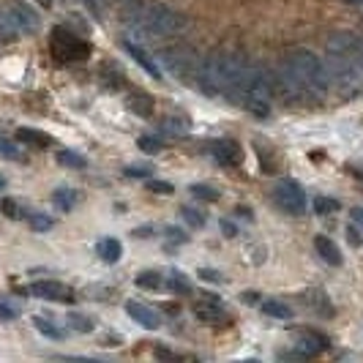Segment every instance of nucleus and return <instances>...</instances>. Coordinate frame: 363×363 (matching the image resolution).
Here are the masks:
<instances>
[{"label": "nucleus", "mask_w": 363, "mask_h": 363, "mask_svg": "<svg viewBox=\"0 0 363 363\" xmlns=\"http://www.w3.org/2000/svg\"><path fill=\"white\" fill-rule=\"evenodd\" d=\"M85 6H88V11H91L93 17H101V14H99V3H96V0H85Z\"/></svg>", "instance_id": "nucleus-45"}, {"label": "nucleus", "mask_w": 363, "mask_h": 363, "mask_svg": "<svg viewBox=\"0 0 363 363\" xmlns=\"http://www.w3.org/2000/svg\"><path fill=\"white\" fill-rule=\"evenodd\" d=\"M0 213L9 218H22L25 213H22V208H19L17 200H11V197H6V200L0 202Z\"/></svg>", "instance_id": "nucleus-33"}, {"label": "nucleus", "mask_w": 363, "mask_h": 363, "mask_svg": "<svg viewBox=\"0 0 363 363\" xmlns=\"http://www.w3.org/2000/svg\"><path fill=\"white\" fill-rule=\"evenodd\" d=\"M30 292L41 298V301H60V303H72L77 301L74 298V290L60 284V281H52V279H41V281H33L30 284Z\"/></svg>", "instance_id": "nucleus-9"}, {"label": "nucleus", "mask_w": 363, "mask_h": 363, "mask_svg": "<svg viewBox=\"0 0 363 363\" xmlns=\"http://www.w3.org/2000/svg\"><path fill=\"white\" fill-rule=\"evenodd\" d=\"M77 200H79V194L74 191L72 186H57L52 191V202L57 205V211H74V205H77Z\"/></svg>", "instance_id": "nucleus-19"}, {"label": "nucleus", "mask_w": 363, "mask_h": 363, "mask_svg": "<svg viewBox=\"0 0 363 363\" xmlns=\"http://www.w3.org/2000/svg\"><path fill=\"white\" fill-rule=\"evenodd\" d=\"M350 175H352V178H358V181L363 183V169H358V167H350Z\"/></svg>", "instance_id": "nucleus-47"}, {"label": "nucleus", "mask_w": 363, "mask_h": 363, "mask_svg": "<svg viewBox=\"0 0 363 363\" xmlns=\"http://www.w3.org/2000/svg\"><path fill=\"white\" fill-rule=\"evenodd\" d=\"M345 3H352V6H363V0H345Z\"/></svg>", "instance_id": "nucleus-49"}, {"label": "nucleus", "mask_w": 363, "mask_h": 363, "mask_svg": "<svg viewBox=\"0 0 363 363\" xmlns=\"http://www.w3.org/2000/svg\"><path fill=\"white\" fill-rule=\"evenodd\" d=\"M328 74L345 96L363 91V38L355 33H333L325 44Z\"/></svg>", "instance_id": "nucleus-3"}, {"label": "nucleus", "mask_w": 363, "mask_h": 363, "mask_svg": "<svg viewBox=\"0 0 363 363\" xmlns=\"http://www.w3.org/2000/svg\"><path fill=\"white\" fill-rule=\"evenodd\" d=\"M181 218L189 224V227H194V230L205 227V216H202L197 208H181Z\"/></svg>", "instance_id": "nucleus-30"}, {"label": "nucleus", "mask_w": 363, "mask_h": 363, "mask_svg": "<svg viewBox=\"0 0 363 363\" xmlns=\"http://www.w3.org/2000/svg\"><path fill=\"white\" fill-rule=\"evenodd\" d=\"M167 240H172V243H186V240H189V235H186V233H181L178 227H167Z\"/></svg>", "instance_id": "nucleus-41"}, {"label": "nucleus", "mask_w": 363, "mask_h": 363, "mask_svg": "<svg viewBox=\"0 0 363 363\" xmlns=\"http://www.w3.org/2000/svg\"><path fill=\"white\" fill-rule=\"evenodd\" d=\"M126 107L140 118H150L153 115V96L145 91H131L126 99Z\"/></svg>", "instance_id": "nucleus-17"}, {"label": "nucleus", "mask_w": 363, "mask_h": 363, "mask_svg": "<svg viewBox=\"0 0 363 363\" xmlns=\"http://www.w3.org/2000/svg\"><path fill=\"white\" fill-rule=\"evenodd\" d=\"M9 11H11V17H14V22H17L19 33H36L38 28H41V19H38V14L28 6V3L14 0Z\"/></svg>", "instance_id": "nucleus-10"}, {"label": "nucleus", "mask_w": 363, "mask_h": 363, "mask_svg": "<svg viewBox=\"0 0 363 363\" xmlns=\"http://www.w3.org/2000/svg\"><path fill=\"white\" fill-rule=\"evenodd\" d=\"M164 63H167V69L175 74L181 82H189V74H194L197 77V60L191 57V52L186 50V47H175V50H164Z\"/></svg>", "instance_id": "nucleus-8"}, {"label": "nucleus", "mask_w": 363, "mask_h": 363, "mask_svg": "<svg viewBox=\"0 0 363 363\" xmlns=\"http://www.w3.org/2000/svg\"><path fill=\"white\" fill-rule=\"evenodd\" d=\"M221 233H224V238H235L238 235V227L230 221V218H221Z\"/></svg>", "instance_id": "nucleus-42"}, {"label": "nucleus", "mask_w": 363, "mask_h": 363, "mask_svg": "<svg viewBox=\"0 0 363 363\" xmlns=\"http://www.w3.org/2000/svg\"><path fill=\"white\" fill-rule=\"evenodd\" d=\"M19 317V306H14L11 301H6V298H0V320L3 323H11V320H17Z\"/></svg>", "instance_id": "nucleus-34"}, {"label": "nucleus", "mask_w": 363, "mask_h": 363, "mask_svg": "<svg viewBox=\"0 0 363 363\" xmlns=\"http://www.w3.org/2000/svg\"><path fill=\"white\" fill-rule=\"evenodd\" d=\"M0 38L3 41H14L19 38V28L14 17H11V11H0Z\"/></svg>", "instance_id": "nucleus-23"}, {"label": "nucleus", "mask_w": 363, "mask_h": 363, "mask_svg": "<svg viewBox=\"0 0 363 363\" xmlns=\"http://www.w3.org/2000/svg\"><path fill=\"white\" fill-rule=\"evenodd\" d=\"M140 25L150 36H175L189 28V19L169 6H150L140 14Z\"/></svg>", "instance_id": "nucleus-5"}, {"label": "nucleus", "mask_w": 363, "mask_h": 363, "mask_svg": "<svg viewBox=\"0 0 363 363\" xmlns=\"http://www.w3.org/2000/svg\"><path fill=\"white\" fill-rule=\"evenodd\" d=\"M33 325H36L38 333H44L47 339H55V342H60V339L66 336V330H63V328H57L52 320H47V317H33Z\"/></svg>", "instance_id": "nucleus-22"}, {"label": "nucleus", "mask_w": 363, "mask_h": 363, "mask_svg": "<svg viewBox=\"0 0 363 363\" xmlns=\"http://www.w3.org/2000/svg\"><path fill=\"white\" fill-rule=\"evenodd\" d=\"M0 189H6V178H0Z\"/></svg>", "instance_id": "nucleus-50"}, {"label": "nucleus", "mask_w": 363, "mask_h": 363, "mask_svg": "<svg viewBox=\"0 0 363 363\" xmlns=\"http://www.w3.org/2000/svg\"><path fill=\"white\" fill-rule=\"evenodd\" d=\"M134 235H137V238H150V235H153V230H150V227H140V230H134Z\"/></svg>", "instance_id": "nucleus-46"}, {"label": "nucleus", "mask_w": 363, "mask_h": 363, "mask_svg": "<svg viewBox=\"0 0 363 363\" xmlns=\"http://www.w3.org/2000/svg\"><path fill=\"white\" fill-rule=\"evenodd\" d=\"M273 200H276V205L284 213H290V216L306 213V191H303L301 183L292 181V178H284V181H279L273 186Z\"/></svg>", "instance_id": "nucleus-7"}, {"label": "nucleus", "mask_w": 363, "mask_h": 363, "mask_svg": "<svg viewBox=\"0 0 363 363\" xmlns=\"http://www.w3.org/2000/svg\"><path fill=\"white\" fill-rule=\"evenodd\" d=\"M162 128L167 131V134H172V137H183V134H189L191 123H189V121H183V118H164Z\"/></svg>", "instance_id": "nucleus-26"}, {"label": "nucleus", "mask_w": 363, "mask_h": 363, "mask_svg": "<svg viewBox=\"0 0 363 363\" xmlns=\"http://www.w3.org/2000/svg\"><path fill=\"white\" fill-rule=\"evenodd\" d=\"M252 63L240 52H230V50H218V52L208 55L197 66V85L205 96H224L230 101L240 99L243 82L249 77Z\"/></svg>", "instance_id": "nucleus-1"}, {"label": "nucleus", "mask_w": 363, "mask_h": 363, "mask_svg": "<svg viewBox=\"0 0 363 363\" xmlns=\"http://www.w3.org/2000/svg\"><path fill=\"white\" fill-rule=\"evenodd\" d=\"M240 298H243V303H249V306H252V303H257V301H259V295H257V292H243Z\"/></svg>", "instance_id": "nucleus-44"}, {"label": "nucleus", "mask_w": 363, "mask_h": 363, "mask_svg": "<svg viewBox=\"0 0 363 363\" xmlns=\"http://www.w3.org/2000/svg\"><path fill=\"white\" fill-rule=\"evenodd\" d=\"M66 323H69V328H72V330H77V333H91V330H93V320H91V317H85V314H77V311H72V314L66 317Z\"/></svg>", "instance_id": "nucleus-27"}, {"label": "nucleus", "mask_w": 363, "mask_h": 363, "mask_svg": "<svg viewBox=\"0 0 363 363\" xmlns=\"http://www.w3.org/2000/svg\"><path fill=\"white\" fill-rule=\"evenodd\" d=\"M314 249H317V255L323 257L328 265H333V268H339V265L345 262V257H342V252H339V246H336L328 235L314 238Z\"/></svg>", "instance_id": "nucleus-16"}, {"label": "nucleus", "mask_w": 363, "mask_h": 363, "mask_svg": "<svg viewBox=\"0 0 363 363\" xmlns=\"http://www.w3.org/2000/svg\"><path fill=\"white\" fill-rule=\"evenodd\" d=\"M55 162L60 164V167H66V169H85L88 167V159L79 156V153H74V150H57Z\"/></svg>", "instance_id": "nucleus-21"}, {"label": "nucleus", "mask_w": 363, "mask_h": 363, "mask_svg": "<svg viewBox=\"0 0 363 363\" xmlns=\"http://www.w3.org/2000/svg\"><path fill=\"white\" fill-rule=\"evenodd\" d=\"M0 156L3 159H11V162H25V153L14 143H9V140H0Z\"/></svg>", "instance_id": "nucleus-32"}, {"label": "nucleus", "mask_w": 363, "mask_h": 363, "mask_svg": "<svg viewBox=\"0 0 363 363\" xmlns=\"http://www.w3.org/2000/svg\"><path fill=\"white\" fill-rule=\"evenodd\" d=\"M262 311H265L268 317H276V320H290L292 317V309L287 303H281V301H265V303H262Z\"/></svg>", "instance_id": "nucleus-25"}, {"label": "nucleus", "mask_w": 363, "mask_h": 363, "mask_svg": "<svg viewBox=\"0 0 363 363\" xmlns=\"http://www.w3.org/2000/svg\"><path fill=\"white\" fill-rule=\"evenodd\" d=\"M137 287H143V290H159L162 287V276L156 271H143L137 276Z\"/></svg>", "instance_id": "nucleus-29"}, {"label": "nucleus", "mask_w": 363, "mask_h": 363, "mask_svg": "<svg viewBox=\"0 0 363 363\" xmlns=\"http://www.w3.org/2000/svg\"><path fill=\"white\" fill-rule=\"evenodd\" d=\"M147 189H150L153 194H167V197L175 191V186H172V183H167V181H150L147 183Z\"/></svg>", "instance_id": "nucleus-38"}, {"label": "nucleus", "mask_w": 363, "mask_h": 363, "mask_svg": "<svg viewBox=\"0 0 363 363\" xmlns=\"http://www.w3.org/2000/svg\"><path fill=\"white\" fill-rule=\"evenodd\" d=\"M128 317L137 323L140 328H145V330H159L162 328V317H159V311L145 306V303H137V301H131L126 306Z\"/></svg>", "instance_id": "nucleus-12"}, {"label": "nucleus", "mask_w": 363, "mask_h": 363, "mask_svg": "<svg viewBox=\"0 0 363 363\" xmlns=\"http://www.w3.org/2000/svg\"><path fill=\"white\" fill-rule=\"evenodd\" d=\"M17 140L19 143H28V145H36V147H50L55 145V140L50 134L38 131V128H17Z\"/></svg>", "instance_id": "nucleus-18"}, {"label": "nucleus", "mask_w": 363, "mask_h": 363, "mask_svg": "<svg viewBox=\"0 0 363 363\" xmlns=\"http://www.w3.org/2000/svg\"><path fill=\"white\" fill-rule=\"evenodd\" d=\"M137 145H140V150H143V153H159V150H162L159 137H150V134L140 137V140H137Z\"/></svg>", "instance_id": "nucleus-35"}, {"label": "nucleus", "mask_w": 363, "mask_h": 363, "mask_svg": "<svg viewBox=\"0 0 363 363\" xmlns=\"http://www.w3.org/2000/svg\"><path fill=\"white\" fill-rule=\"evenodd\" d=\"M197 276H200L202 281H213V284H221V281H224V279H221V273L211 271V268H200V271H197Z\"/></svg>", "instance_id": "nucleus-39"}, {"label": "nucleus", "mask_w": 363, "mask_h": 363, "mask_svg": "<svg viewBox=\"0 0 363 363\" xmlns=\"http://www.w3.org/2000/svg\"><path fill=\"white\" fill-rule=\"evenodd\" d=\"M52 218L50 216H44V213H33V216H30V227H33V230H36V233H50V230H52Z\"/></svg>", "instance_id": "nucleus-36"}, {"label": "nucleus", "mask_w": 363, "mask_h": 363, "mask_svg": "<svg viewBox=\"0 0 363 363\" xmlns=\"http://www.w3.org/2000/svg\"><path fill=\"white\" fill-rule=\"evenodd\" d=\"M50 52L60 63H82L91 57V44L85 38L74 36L66 28H52L50 33Z\"/></svg>", "instance_id": "nucleus-6"}, {"label": "nucleus", "mask_w": 363, "mask_h": 363, "mask_svg": "<svg viewBox=\"0 0 363 363\" xmlns=\"http://www.w3.org/2000/svg\"><path fill=\"white\" fill-rule=\"evenodd\" d=\"M336 211H339V202L333 200V197H317L314 200V213H320V216L336 213Z\"/></svg>", "instance_id": "nucleus-31"}, {"label": "nucleus", "mask_w": 363, "mask_h": 363, "mask_svg": "<svg viewBox=\"0 0 363 363\" xmlns=\"http://www.w3.org/2000/svg\"><path fill=\"white\" fill-rule=\"evenodd\" d=\"M211 156L218 164H224V167H233V164L243 162V150H240V145H238L235 140H216L211 145Z\"/></svg>", "instance_id": "nucleus-13"}, {"label": "nucleus", "mask_w": 363, "mask_h": 363, "mask_svg": "<svg viewBox=\"0 0 363 363\" xmlns=\"http://www.w3.org/2000/svg\"><path fill=\"white\" fill-rule=\"evenodd\" d=\"M347 238H350V243H352V246H361V243H363V230L352 224V227H347Z\"/></svg>", "instance_id": "nucleus-40"}, {"label": "nucleus", "mask_w": 363, "mask_h": 363, "mask_svg": "<svg viewBox=\"0 0 363 363\" xmlns=\"http://www.w3.org/2000/svg\"><path fill=\"white\" fill-rule=\"evenodd\" d=\"M123 50H126V52L134 57V63H137V66H143V69H145V72L150 74L153 79H162V72H159L156 60H153V57H150V55H147L143 47H137L134 41H123Z\"/></svg>", "instance_id": "nucleus-15"}, {"label": "nucleus", "mask_w": 363, "mask_h": 363, "mask_svg": "<svg viewBox=\"0 0 363 363\" xmlns=\"http://www.w3.org/2000/svg\"><path fill=\"white\" fill-rule=\"evenodd\" d=\"M38 3H41L44 9H50V6H52V0H38Z\"/></svg>", "instance_id": "nucleus-48"}, {"label": "nucleus", "mask_w": 363, "mask_h": 363, "mask_svg": "<svg viewBox=\"0 0 363 363\" xmlns=\"http://www.w3.org/2000/svg\"><path fill=\"white\" fill-rule=\"evenodd\" d=\"M123 172H126L128 178H150L153 175V167L150 164H131Z\"/></svg>", "instance_id": "nucleus-37"}, {"label": "nucleus", "mask_w": 363, "mask_h": 363, "mask_svg": "<svg viewBox=\"0 0 363 363\" xmlns=\"http://www.w3.org/2000/svg\"><path fill=\"white\" fill-rule=\"evenodd\" d=\"M350 218H352L355 227H361L363 230V208H352V211H350Z\"/></svg>", "instance_id": "nucleus-43"}, {"label": "nucleus", "mask_w": 363, "mask_h": 363, "mask_svg": "<svg viewBox=\"0 0 363 363\" xmlns=\"http://www.w3.org/2000/svg\"><path fill=\"white\" fill-rule=\"evenodd\" d=\"M325 350H328V339L320 336V333H314V330H303L298 336V342H295V355H301V358H314V355H320Z\"/></svg>", "instance_id": "nucleus-11"}, {"label": "nucleus", "mask_w": 363, "mask_h": 363, "mask_svg": "<svg viewBox=\"0 0 363 363\" xmlns=\"http://www.w3.org/2000/svg\"><path fill=\"white\" fill-rule=\"evenodd\" d=\"M273 79L268 77L265 69L259 66H252L249 69V77L243 82V91H240V99L238 104L246 107L255 118H268L273 109Z\"/></svg>", "instance_id": "nucleus-4"}, {"label": "nucleus", "mask_w": 363, "mask_h": 363, "mask_svg": "<svg viewBox=\"0 0 363 363\" xmlns=\"http://www.w3.org/2000/svg\"><path fill=\"white\" fill-rule=\"evenodd\" d=\"M167 290L175 292V295H189V292H191V284H189V279H186L183 273L172 271L167 276Z\"/></svg>", "instance_id": "nucleus-24"}, {"label": "nucleus", "mask_w": 363, "mask_h": 363, "mask_svg": "<svg viewBox=\"0 0 363 363\" xmlns=\"http://www.w3.org/2000/svg\"><path fill=\"white\" fill-rule=\"evenodd\" d=\"M279 85L290 99H325L330 91V74L311 50H292L281 63Z\"/></svg>", "instance_id": "nucleus-2"}, {"label": "nucleus", "mask_w": 363, "mask_h": 363, "mask_svg": "<svg viewBox=\"0 0 363 363\" xmlns=\"http://www.w3.org/2000/svg\"><path fill=\"white\" fill-rule=\"evenodd\" d=\"M194 314H197L200 323H208V325L227 320V311L218 303L216 295H211V298H205V301H197V303H194Z\"/></svg>", "instance_id": "nucleus-14"}, {"label": "nucleus", "mask_w": 363, "mask_h": 363, "mask_svg": "<svg viewBox=\"0 0 363 363\" xmlns=\"http://www.w3.org/2000/svg\"><path fill=\"white\" fill-rule=\"evenodd\" d=\"M96 255L101 257L104 262H118L121 259V240H115V238H101L99 243H96Z\"/></svg>", "instance_id": "nucleus-20"}, {"label": "nucleus", "mask_w": 363, "mask_h": 363, "mask_svg": "<svg viewBox=\"0 0 363 363\" xmlns=\"http://www.w3.org/2000/svg\"><path fill=\"white\" fill-rule=\"evenodd\" d=\"M191 194H194L197 200H205V202H216L218 197H221L218 189L208 186V183H194V186H191Z\"/></svg>", "instance_id": "nucleus-28"}]
</instances>
